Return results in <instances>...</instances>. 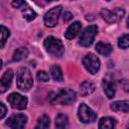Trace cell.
I'll return each mask as SVG.
<instances>
[{"label":"cell","instance_id":"cell-1","mask_svg":"<svg viewBox=\"0 0 129 129\" xmlns=\"http://www.w3.org/2000/svg\"><path fill=\"white\" fill-rule=\"evenodd\" d=\"M16 85L17 88L23 92H27L29 89H31L33 85V78L29 69L20 68L18 70L16 76Z\"/></svg>","mask_w":129,"mask_h":129},{"label":"cell","instance_id":"cell-2","mask_svg":"<svg viewBox=\"0 0 129 129\" xmlns=\"http://www.w3.org/2000/svg\"><path fill=\"white\" fill-rule=\"evenodd\" d=\"M43 46L49 54L56 56V57H60L64 52V46L62 42L58 38L53 37V36L46 37L43 42Z\"/></svg>","mask_w":129,"mask_h":129},{"label":"cell","instance_id":"cell-3","mask_svg":"<svg viewBox=\"0 0 129 129\" xmlns=\"http://www.w3.org/2000/svg\"><path fill=\"white\" fill-rule=\"evenodd\" d=\"M77 99L76 92L70 89H60L50 100L51 104H60V105H70L75 102Z\"/></svg>","mask_w":129,"mask_h":129},{"label":"cell","instance_id":"cell-4","mask_svg":"<svg viewBox=\"0 0 129 129\" xmlns=\"http://www.w3.org/2000/svg\"><path fill=\"white\" fill-rule=\"evenodd\" d=\"M97 33H98V26L95 25V24L89 25L88 27H86L84 29V31L81 34L80 44L82 46H86V47L87 46H90L93 43L94 38L97 35Z\"/></svg>","mask_w":129,"mask_h":129},{"label":"cell","instance_id":"cell-5","mask_svg":"<svg viewBox=\"0 0 129 129\" xmlns=\"http://www.w3.org/2000/svg\"><path fill=\"white\" fill-rule=\"evenodd\" d=\"M124 14H125V11L124 9H121V8H115L113 10H109V9L101 10V16L107 23H110V24L120 21L124 16Z\"/></svg>","mask_w":129,"mask_h":129},{"label":"cell","instance_id":"cell-6","mask_svg":"<svg viewBox=\"0 0 129 129\" xmlns=\"http://www.w3.org/2000/svg\"><path fill=\"white\" fill-rule=\"evenodd\" d=\"M83 64L86 68V70L91 73L92 75H95L98 73V71L100 70L101 67V62L100 59L98 58V56H96L93 53H88L84 56L83 58Z\"/></svg>","mask_w":129,"mask_h":129},{"label":"cell","instance_id":"cell-7","mask_svg":"<svg viewBox=\"0 0 129 129\" xmlns=\"http://www.w3.org/2000/svg\"><path fill=\"white\" fill-rule=\"evenodd\" d=\"M78 116L83 123H92L97 119V114L86 104H81L78 109Z\"/></svg>","mask_w":129,"mask_h":129},{"label":"cell","instance_id":"cell-8","mask_svg":"<svg viewBox=\"0 0 129 129\" xmlns=\"http://www.w3.org/2000/svg\"><path fill=\"white\" fill-rule=\"evenodd\" d=\"M62 10V6L58 5V6H55L53 8H51L50 10H48L44 17H43V21H44V24L48 27H53L57 24V20H58V17L60 15V12Z\"/></svg>","mask_w":129,"mask_h":129},{"label":"cell","instance_id":"cell-9","mask_svg":"<svg viewBox=\"0 0 129 129\" xmlns=\"http://www.w3.org/2000/svg\"><path fill=\"white\" fill-rule=\"evenodd\" d=\"M7 101L11 105V107L14 109L23 110L27 106V98L18 93H11L7 97Z\"/></svg>","mask_w":129,"mask_h":129},{"label":"cell","instance_id":"cell-10","mask_svg":"<svg viewBox=\"0 0 129 129\" xmlns=\"http://www.w3.org/2000/svg\"><path fill=\"white\" fill-rule=\"evenodd\" d=\"M27 122V117L24 114H15L9 117L6 121V125L10 129H22Z\"/></svg>","mask_w":129,"mask_h":129},{"label":"cell","instance_id":"cell-11","mask_svg":"<svg viewBox=\"0 0 129 129\" xmlns=\"http://www.w3.org/2000/svg\"><path fill=\"white\" fill-rule=\"evenodd\" d=\"M12 79H13V71L11 69H8L7 71H5V73L2 75L0 79V94L5 93L10 88Z\"/></svg>","mask_w":129,"mask_h":129},{"label":"cell","instance_id":"cell-12","mask_svg":"<svg viewBox=\"0 0 129 129\" xmlns=\"http://www.w3.org/2000/svg\"><path fill=\"white\" fill-rule=\"evenodd\" d=\"M102 87H103V90L106 94V96L111 99L115 96V93H116V85L114 83V81L112 79H109V78H104L103 79V82H102Z\"/></svg>","mask_w":129,"mask_h":129},{"label":"cell","instance_id":"cell-13","mask_svg":"<svg viewBox=\"0 0 129 129\" xmlns=\"http://www.w3.org/2000/svg\"><path fill=\"white\" fill-rule=\"evenodd\" d=\"M81 28H82V23L80 21H75L73 22V24H71L68 29L66 30L64 32V37L67 39H73L77 36V34L81 31Z\"/></svg>","mask_w":129,"mask_h":129},{"label":"cell","instance_id":"cell-14","mask_svg":"<svg viewBox=\"0 0 129 129\" xmlns=\"http://www.w3.org/2000/svg\"><path fill=\"white\" fill-rule=\"evenodd\" d=\"M110 108L114 112L128 113V110H129V102L128 101H116V102H114V103L111 104Z\"/></svg>","mask_w":129,"mask_h":129},{"label":"cell","instance_id":"cell-15","mask_svg":"<svg viewBox=\"0 0 129 129\" xmlns=\"http://www.w3.org/2000/svg\"><path fill=\"white\" fill-rule=\"evenodd\" d=\"M116 120L112 117H103L99 121V129H114Z\"/></svg>","mask_w":129,"mask_h":129},{"label":"cell","instance_id":"cell-16","mask_svg":"<svg viewBox=\"0 0 129 129\" xmlns=\"http://www.w3.org/2000/svg\"><path fill=\"white\" fill-rule=\"evenodd\" d=\"M96 50H97L100 54L105 55V56H108V55L112 52L113 47H112V45L109 44V43H105V42H101V41H100V42H98L97 45H96Z\"/></svg>","mask_w":129,"mask_h":129},{"label":"cell","instance_id":"cell-17","mask_svg":"<svg viewBox=\"0 0 129 129\" xmlns=\"http://www.w3.org/2000/svg\"><path fill=\"white\" fill-rule=\"evenodd\" d=\"M28 55V49L26 47H18L14 50L12 55V61H19Z\"/></svg>","mask_w":129,"mask_h":129},{"label":"cell","instance_id":"cell-18","mask_svg":"<svg viewBox=\"0 0 129 129\" xmlns=\"http://www.w3.org/2000/svg\"><path fill=\"white\" fill-rule=\"evenodd\" d=\"M95 89H96V87L94 84L86 81V82L82 83V85H81V95L83 97H87V96L91 95L95 91Z\"/></svg>","mask_w":129,"mask_h":129},{"label":"cell","instance_id":"cell-19","mask_svg":"<svg viewBox=\"0 0 129 129\" xmlns=\"http://www.w3.org/2000/svg\"><path fill=\"white\" fill-rule=\"evenodd\" d=\"M69 123L68 116L60 113L55 117V127L57 129H64Z\"/></svg>","mask_w":129,"mask_h":129},{"label":"cell","instance_id":"cell-20","mask_svg":"<svg viewBox=\"0 0 129 129\" xmlns=\"http://www.w3.org/2000/svg\"><path fill=\"white\" fill-rule=\"evenodd\" d=\"M49 125H50L49 117L47 115H42L38 119L37 124L35 125V128L34 129H48L49 128Z\"/></svg>","mask_w":129,"mask_h":129},{"label":"cell","instance_id":"cell-21","mask_svg":"<svg viewBox=\"0 0 129 129\" xmlns=\"http://www.w3.org/2000/svg\"><path fill=\"white\" fill-rule=\"evenodd\" d=\"M50 74L52 79L55 82H60L63 79V75H62V71L58 66H52L50 68Z\"/></svg>","mask_w":129,"mask_h":129},{"label":"cell","instance_id":"cell-22","mask_svg":"<svg viewBox=\"0 0 129 129\" xmlns=\"http://www.w3.org/2000/svg\"><path fill=\"white\" fill-rule=\"evenodd\" d=\"M9 35H10V31L8 30V28L3 25H0V48H2L5 45Z\"/></svg>","mask_w":129,"mask_h":129},{"label":"cell","instance_id":"cell-23","mask_svg":"<svg viewBox=\"0 0 129 129\" xmlns=\"http://www.w3.org/2000/svg\"><path fill=\"white\" fill-rule=\"evenodd\" d=\"M22 14H23V18H25L27 21H31L33 19H35L36 17V13L34 12V10L32 8H30L29 6L25 7L22 11Z\"/></svg>","mask_w":129,"mask_h":129},{"label":"cell","instance_id":"cell-24","mask_svg":"<svg viewBox=\"0 0 129 129\" xmlns=\"http://www.w3.org/2000/svg\"><path fill=\"white\" fill-rule=\"evenodd\" d=\"M118 45L119 47L123 48V49H126L128 48V45H129V37H128V34H123L119 40H118Z\"/></svg>","mask_w":129,"mask_h":129},{"label":"cell","instance_id":"cell-25","mask_svg":"<svg viewBox=\"0 0 129 129\" xmlns=\"http://www.w3.org/2000/svg\"><path fill=\"white\" fill-rule=\"evenodd\" d=\"M37 80H38L39 82L45 83V82H47V81L49 80V76H48V74H47L45 71H39V72L37 73Z\"/></svg>","mask_w":129,"mask_h":129},{"label":"cell","instance_id":"cell-26","mask_svg":"<svg viewBox=\"0 0 129 129\" xmlns=\"http://www.w3.org/2000/svg\"><path fill=\"white\" fill-rule=\"evenodd\" d=\"M6 113H7V108H6V106H5L3 103L0 102V119H2V118L6 115Z\"/></svg>","mask_w":129,"mask_h":129},{"label":"cell","instance_id":"cell-27","mask_svg":"<svg viewBox=\"0 0 129 129\" xmlns=\"http://www.w3.org/2000/svg\"><path fill=\"white\" fill-rule=\"evenodd\" d=\"M23 5H25V2L24 1H13L12 2V6L15 7V8H20Z\"/></svg>","mask_w":129,"mask_h":129},{"label":"cell","instance_id":"cell-28","mask_svg":"<svg viewBox=\"0 0 129 129\" xmlns=\"http://www.w3.org/2000/svg\"><path fill=\"white\" fill-rule=\"evenodd\" d=\"M62 18H63L64 21H69V20H71V19L73 18V14H72L71 12H64Z\"/></svg>","mask_w":129,"mask_h":129},{"label":"cell","instance_id":"cell-29","mask_svg":"<svg viewBox=\"0 0 129 129\" xmlns=\"http://www.w3.org/2000/svg\"><path fill=\"white\" fill-rule=\"evenodd\" d=\"M1 67H2V60L0 59V69H1Z\"/></svg>","mask_w":129,"mask_h":129}]
</instances>
